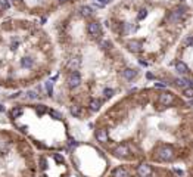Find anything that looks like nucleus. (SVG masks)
I'll use <instances>...</instances> for the list:
<instances>
[{"instance_id": "nucleus-1", "label": "nucleus", "mask_w": 193, "mask_h": 177, "mask_svg": "<svg viewBox=\"0 0 193 177\" xmlns=\"http://www.w3.org/2000/svg\"><path fill=\"white\" fill-rule=\"evenodd\" d=\"M11 8L21 11L22 13L37 15L41 18V21H46V16L50 13H55L59 9L81 5L86 0H8Z\"/></svg>"}, {"instance_id": "nucleus-2", "label": "nucleus", "mask_w": 193, "mask_h": 177, "mask_svg": "<svg viewBox=\"0 0 193 177\" xmlns=\"http://www.w3.org/2000/svg\"><path fill=\"white\" fill-rule=\"evenodd\" d=\"M153 158L159 162H171L175 158V149L172 145L164 143L153 149Z\"/></svg>"}, {"instance_id": "nucleus-3", "label": "nucleus", "mask_w": 193, "mask_h": 177, "mask_svg": "<svg viewBox=\"0 0 193 177\" xmlns=\"http://www.w3.org/2000/svg\"><path fill=\"white\" fill-rule=\"evenodd\" d=\"M153 174V168L148 162H142L137 167V176L139 177H150Z\"/></svg>"}, {"instance_id": "nucleus-6", "label": "nucleus", "mask_w": 193, "mask_h": 177, "mask_svg": "<svg viewBox=\"0 0 193 177\" xmlns=\"http://www.w3.org/2000/svg\"><path fill=\"white\" fill-rule=\"evenodd\" d=\"M112 177H130V171H128L125 167L119 165L112 171Z\"/></svg>"}, {"instance_id": "nucleus-7", "label": "nucleus", "mask_w": 193, "mask_h": 177, "mask_svg": "<svg viewBox=\"0 0 193 177\" xmlns=\"http://www.w3.org/2000/svg\"><path fill=\"white\" fill-rule=\"evenodd\" d=\"M44 87H46V93L49 96H53V81L52 80H47L44 83Z\"/></svg>"}, {"instance_id": "nucleus-5", "label": "nucleus", "mask_w": 193, "mask_h": 177, "mask_svg": "<svg viewBox=\"0 0 193 177\" xmlns=\"http://www.w3.org/2000/svg\"><path fill=\"white\" fill-rule=\"evenodd\" d=\"M174 66H175V71H177L180 75H186V74H189V66H187V64H186L184 61H180V59H178V61L175 62V65H174Z\"/></svg>"}, {"instance_id": "nucleus-10", "label": "nucleus", "mask_w": 193, "mask_h": 177, "mask_svg": "<svg viewBox=\"0 0 193 177\" xmlns=\"http://www.w3.org/2000/svg\"><path fill=\"white\" fill-rule=\"evenodd\" d=\"M53 159L56 161L57 164H64V156L59 154H53Z\"/></svg>"}, {"instance_id": "nucleus-4", "label": "nucleus", "mask_w": 193, "mask_h": 177, "mask_svg": "<svg viewBox=\"0 0 193 177\" xmlns=\"http://www.w3.org/2000/svg\"><path fill=\"white\" fill-rule=\"evenodd\" d=\"M137 75H139V69H137V68L127 66V68L123 69V77H124V80H127V81H133L134 78H137Z\"/></svg>"}, {"instance_id": "nucleus-8", "label": "nucleus", "mask_w": 193, "mask_h": 177, "mask_svg": "<svg viewBox=\"0 0 193 177\" xmlns=\"http://www.w3.org/2000/svg\"><path fill=\"white\" fill-rule=\"evenodd\" d=\"M183 96H184V98H187V99H193V87H192V86L183 88Z\"/></svg>"}, {"instance_id": "nucleus-9", "label": "nucleus", "mask_w": 193, "mask_h": 177, "mask_svg": "<svg viewBox=\"0 0 193 177\" xmlns=\"http://www.w3.org/2000/svg\"><path fill=\"white\" fill-rule=\"evenodd\" d=\"M25 98L28 100H34L38 98V95H37V92H34V90H28V92L25 93Z\"/></svg>"}]
</instances>
